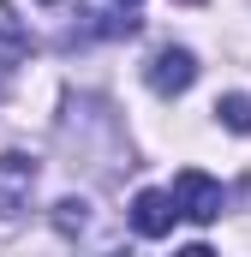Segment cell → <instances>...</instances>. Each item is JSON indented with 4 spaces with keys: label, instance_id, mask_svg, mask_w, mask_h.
I'll use <instances>...</instances> for the list:
<instances>
[{
    "label": "cell",
    "instance_id": "6da1fadb",
    "mask_svg": "<svg viewBox=\"0 0 251 257\" xmlns=\"http://www.w3.org/2000/svg\"><path fill=\"white\" fill-rule=\"evenodd\" d=\"M144 84L156 96H186L191 84H197V54L191 48H156L150 66H144Z\"/></svg>",
    "mask_w": 251,
    "mask_h": 257
},
{
    "label": "cell",
    "instance_id": "7a4b0ae2",
    "mask_svg": "<svg viewBox=\"0 0 251 257\" xmlns=\"http://www.w3.org/2000/svg\"><path fill=\"white\" fill-rule=\"evenodd\" d=\"M174 203H180V215H186V221L203 227V221H215V215H221V186H215L203 168H186V174L174 180Z\"/></svg>",
    "mask_w": 251,
    "mask_h": 257
},
{
    "label": "cell",
    "instance_id": "3957f363",
    "mask_svg": "<svg viewBox=\"0 0 251 257\" xmlns=\"http://www.w3.org/2000/svg\"><path fill=\"white\" fill-rule=\"evenodd\" d=\"M30 192H36V162L18 156V150H6L0 156V221L24 215L30 209Z\"/></svg>",
    "mask_w": 251,
    "mask_h": 257
},
{
    "label": "cell",
    "instance_id": "277c9868",
    "mask_svg": "<svg viewBox=\"0 0 251 257\" xmlns=\"http://www.w3.org/2000/svg\"><path fill=\"white\" fill-rule=\"evenodd\" d=\"M174 221H180L174 192H138V197H132V227H138L144 239H168Z\"/></svg>",
    "mask_w": 251,
    "mask_h": 257
},
{
    "label": "cell",
    "instance_id": "5b68a950",
    "mask_svg": "<svg viewBox=\"0 0 251 257\" xmlns=\"http://www.w3.org/2000/svg\"><path fill=\"white\" fill-rule=\"evenodd\" d=\"M24 54H30V30H24V18L0 0V72H12Z\"/></svg>",
    "mask_w": 251,
    "mask_h": 257
},
{
    "label": "cell",
    "instance_id": "8992f818",
    "mask_svg": "<svg viewBox=\"0 0 251 257\" xmlns=\"http://www.w3.org/2000/svg\"><path fill=\"white\" fill-rule=\"evenodd\" d=\"M215 120H221L227 132H239V138H245V132H251V96H245V90L221 96V102H215Z\"/></svg>",
    "mask_w": 251,
    "mask_h": 257
},
{
    "label": "cell",
    "instance_id": "52a82bcc",
    "mask_svg": "<svg viewBox=\"0 0 251 257\" xmlns=\"http://www.w3.org/2000/svg\"><path fill=\"white\" fill-rule=\"evenodd\" d=\"M54 227H60V233H84V227H90V203H84V197H60V203H54Z\"/></svg>",
    "mask_w": 251,
    "mask_h": 257
},
{
    "label": "cell",
    "instance_id": "ba28073f",
    "mask_svg": "<svg viewBox=\"0 0 251 257\" xmlns=\"http://www.w3.org/2000/svg\"><path fill=\"white\" fill-rule=\"evenodd\" d=\"M180 6H203V0H180Z\"/></svg>",
    "mask_w": 251,
    "mask_h": 257
},
{
    "label": "cell",
    "instance_id": "9c48e42d",
    "mask_svg": "<svg viewBox=\"0 0 251 257\" xmlns=\"http://www.w3.org/2000/svg\"><path fill=\"white\" fill-rule=\"evenodd\" d=\"M114 6H138V0H114Z\"/></svg>",
    "mask_w": 251,
    "mask_h": 257
},
{
    "label": "cell",
    "instance_id": "30bf717a",
    "mask_svg": "<svg viewBox=\"0 0 251 257\" xmlns=\"http://www.w3.org/2000/svg\"><path fill=\"white\" fill-rule=\"evenodd\" d=\"M48 6H54V0H48Z\"/></svg>",
    "mask_w": 251,
    "mask_h": 257
}]
</instances>
